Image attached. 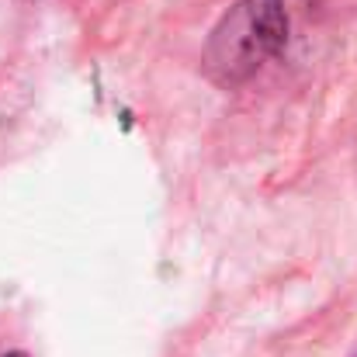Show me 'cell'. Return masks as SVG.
Segmentation results:
<instances>
[{
    "label": "cell",
    "mask_w": 357,
    "mask_h": 357,
    "mask_svg": "<svg viewBox=\"0 0 357 357\" xmlns=\"http://www.w3.org/2000/svg\"><path fill=\"white\" fill-rule=\"evenodd\" d=\"M14 357H21V354H14Z\"/></svg>",
    "instance_id": "7a4b0ae2"
},
{
    "label": "cell",
    "mask_w": 357,
    "mask_h": 357,
    "mask_svg": "<svg viewBox=\"0 0 357 357\" xmlns=\"http://www.w3.org/2000/svg\"><path fill=\"white\" fill-rule=\"evenodd\" d=\"M288 14L281 0H243L219 24L208 45V66L219 80H243L284 42Z\"/></svg>",
    "instance_id": "6da1fadb"
}]
</instances>
